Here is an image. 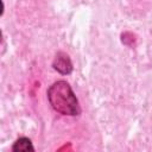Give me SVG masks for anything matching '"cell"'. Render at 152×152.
<instances>
[{"label": "cell", "mask_w": 152, "mask_h": 152, "mask_svg": "<svg viewBox=\"0 0 152 152\" xmlns=\"http://www.w3.org/2000/svg\"><path fill=\"white\" fill-rule=\"evenodd\" d=\"M48 97L55 110L65 115H77L80 114L78 101L65 81L55 82L48 90Z\"/></svg>", "instance_id": "6da1fadb"}, {"label": "cell", "mask_w": 152, "mask_h": 152, "mask_svg": "<svg viewBox=\"0 0 152 152\" xmlns=\"http://www.w3.org/2000/svg\"><path fill=\"white\" fill-rule=\"evenodd\" d=\"M53 66L61 74H69L72 70V64L70 62L69 56L65 55V53H63V52H59L56 56L55 62H53Z\"/></svg>", "instance_id": "7a4b0ae2"}, {"label": "cell", "mask_w": 152, "mask_h": 152, "mask_svg": "<svg viewBox=\"0 0 152 152\" xmlns=\"http://www.w3.org/2000/svg\"><path fill=\"white\" fill-rule=\"evenodd\" d=\"M12 150H13L14 152H20V151H33V146H32L30 139H27V138H20V139H18V140L14 142Z\"/></svg>", "instance_id": "3957f363"}]
</instances>
